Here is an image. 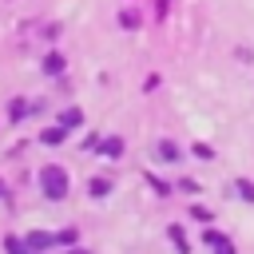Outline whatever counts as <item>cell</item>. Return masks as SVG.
Segmentation results:
<instances>
[{
    "mask_svg": "<svg viewBox=\"0 0 254 254\" xmlns=\"http://www.w3.org/2000/svg\"><path fill=\"white\" fill-rule=\"evenodd\" d=\"M190 214H194L198 222H210V210H202V206H190Z\"/></svg>",
    "mask_w": 254,
    "mask_h": 254,
    "instance_id": "obj_17",
    "label": "cell"
},
{
    "mask_svg": "<svg viewBox=\"0 0 254 254\" xmlns=\"http://www.w3.org/2000/svg\"><path fill=\"white\" fill-rule=\"evenodd\" d=\"M71 254H83V250H71Z\"/></svg>",
    "mask_w": 254,
    "mask_h": 254,
    "instance_id": "obj_19",
    "label": "cell"
},
{
    "mask_svg": "<svg viewBox=\"0 0 254 254\" xmlns=\"http://www.w3.org/2000/svg\"><path fill=\"white\" fill-rule=\"evenodd\" d=\"M202 242H206V246H218V242H226V238H222L218 230H210V226H206V230H202Z\"/></svg>",
    "mask_w": 254,
    "mask_h": 254,
    "instance_id": "obj_14",
    "label": "cell"
},
{
    "mask_svg": "<svg viewBox=\"0 0 254 254\" xmlns=\"http://www.w3.org/2000/svg\"><path fill=\"white\" fill-rule=\"evenodd\" d=\"M56 242H60V238H56V234H44V230H32V234H28V246H32V250H52Z\"/></svg>",
    "mask_w": 254,
    "mask_h": 254,
    "instance_id": "obj_3",
    "label": "cell"
},
{
    "mask_svg": "<svg viewBox=\"0 0 254 254\" xmlns=\"http://www.w3.org/2000/svg\"><path fill=\"white\" fill-rule=\"evenodd\" d=\"M147 183H151V187H155V190H159V194H171V187H167V183H163V179H155V175H147Z\"/></svg>",
    "mask_w": 254,
    "mask_h": 254,
    "instance_id": "obj_15",
    "label": "cell"
},
{
    "mask_svg": "<svg viewBox=\"0 0 254 254\" xmlns=\"http://www.w3.org/2000/svg\"><path fill=\"white\" fill-rule=\"evenodd\" d=\"M194 159H202V163H210V159H214V151H210L206 143H194Z\"/></svg>",
    "mask_w": 254,
    "mask_h": 254,
    "instance_id": "obj_13",
    "label": "cell"
},
{
    "mask_svg": "<svg viewBox=\"0 0 254 254\" xmlns=\"http://www.w3.org/2000/svg\"><path fill=\"white\" fill-rule=\"evenodd\" d=\"M8 115H12V123L24 119V115H28V103H24V99H12V103H8Z\"/></svg>",
    "mask_w": 254,
    "mask_h": 254,
    "instance_id": "obj_10",
    "label": "cell"
},
{
    "mask_svg": "<svg viewBox=\"0 0 254 254\" xmlns=\"http://www.w3.org/2000/svg\"><path fill=\"white\" fill-rule=\"evenodd\" d=\"M40 139H44L48 147H56V143H64V139H67V127H64V123H56V127H48Z\"/></svg>",
    "mask_w": 254,
    "mask_h": 254,
    "instance_id": "obj_6",
    "label": "cell"
},
{
    "mask_svg": "<svg viewBox=\"0 0 254 254\" xmlns=\"http://www.w3.org/2000/svg\"><path fill=\"white\" fill-rule=\"evenodd\" d=\"M99 151H103L107 159H119V155H123V139H119V135H107V139L99 143Z\"/></svg>",
    "mask_w": 254,
    "mask_h": 254,
    "instance_id": "obj_4",
    "label": "cell"
},
{
    "mask_svg": "<svg viewBox=\"0 0 254 254\" xmlns=\"http://www.w3.org/2000/svg\"><path fill=\"white\" fill-rule=\"evenodd\" d=\"M167 234H171V242H175V250H179V254H187V234H183V226H171Z\"/></svg>",
    "mask_w": 254,
    "mask_h": 254,
    "instance_id": "obj_9",
    "label": "cell"
},
{
    "mask_svg": "<svg viewBox=\"0 0 254 254\" xmlns=\"http://www.w3.org/2000/svg\"><path fill=\"white\" fill-rule=\"evenodd\" d=\"M0 194H4V183H0Z\"/></svg>",
    "mask_w": 254,
    "mask_h": 254,
    "instance_id": "obj_20",
    "label": "cell"
},
{
    "mask_svg": "<svg viewBox=\"0 0 254 254\" xmlns=\"http://www.w3.org/2000/svg\"><path fill=\"white\" fill-rule=\"evenodd\" d=\"M40 187H44V194H48L52 202H60V198L67 194V171H64V167H56V163H52V167H44V171H40Z\"/></svg>",
    "mask_w": 254,
    "mask_h": 254,
    "instance_id": "obj_1",
    "label": "cell"
},
{
    "mask_svg": "<svg viewBox=\"0 0 254 254\" xmlns=\"http://www.w3.org/2000/svg\"><path fill=\"white\" fill-rule=\"evenodd\" d=\"M91 194H95V198L111 194V183H107V179H91Z\"/></svg>",
    "mask_w": 254,
    "mask_h": 254,
    "instance_id": "obj_12",
    "label": "cell"
},
{
    "mask_svg": "<svg viewBox=\"0 0 254 254\" xmlns=\"http://www.w3.org/2000/svg\"><path fill=\"white\" fill-rule=\"evenodd\" d=\"M234 190H238L246 202H254V183H250V179H238V183H234Z\"/></svg>",
    "mask_w": 254,
    "mask_h": 254,
    "instance_id": "obj_11",
    "label": "cell"
},
{
    "mask_svg": "<svg viewBox=\"0 0 254 254\" xmlns=\"http://www.w3.org/2000/svg\"><path fill=\"white\" fill-rule=\"evenodd\" d=\"M214 254H234V246H230V242H218V246H214Z\"/></svg>",
    "mask_w": 254,
    "mask_h": 254,
    "instance_id": "obj_18",
    "label": "cell"
},
{
    "mask_svg": "<svg viewBox=\"0 0 254 254\" xmlns=\"http://www.w3.org/2000/svg\"><path fill=\"white\" fill-rule=\"evenodd\" d=\"M44 71H48V75H60V71H64V56H56V52H52V56L44 60Z\"/></svg>",
    "mask_w": 254,
    "mask_h": 254,
    "instance_id": "obj_8",
    "label": "cell"
},
{
    "mask_svg": "<svg viewBox=\"0 0 254 254\" xmlns=\"http://www.w3.org/2000/svg\"><path fill=\"white\" fill-rule=\"evenodd\" d=\"M60 123L71 131V127H79V123H83V111H79V107H64V111H60Z\"/></svg>",
    "mask_w": 254,
    "mask_h": 254,
    "instance_id": "obj_5",
    "label": "cell"
},
{
    "mask_svg": "<svg viewBox=\"0 0 254 254\" xmlns=\"http://www.w3.org/2000/svg\"><path fill=\"white\" fill-rule=\"evenodd\" d=\"M4 250H8V254H32L28 238H16V234H8V238H4Z\"/></svg>",
    "mask_w": 254,
    "mask_h": 254,
    "instance_id": "obj_7",
    "label": "cell"
},
{
    "mask_svg": "<svg viewBox=\"0 0 254 254\" xmlns=\"http://www.w3.org/2000/svg\"><path fill=\"white\" fill-rule=\"evenodd\" d=\"M155 151H159V159H163V163H179V159H183V151H179V143H175V139H159V147H155Z\"/></svg>",
    "mask_w": 254,
    "mask_h": 254,
    "instance_id": "obj_2",
    "label": "cell"
},
{
    "mask_svg": "<svg viewBox=\"0 0 254 254\" xmlns=\"http://www.w3.org/2000/svg\"><path fill=\"white\" fill-rule=\"evenodd\" d=\"M179 190H183V194H198V183H194V179H183Z\"/></svg>",
    "mask_w": 254,
    "mask_h": 254,
    "instance_id": "obj_16",
    "label": "cell"
}]
</instances>
